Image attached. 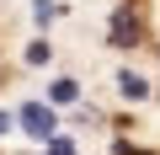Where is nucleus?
Returning <instances> with one entry per match:
<instances>
[{
    "instance_id": "obj_6",
    "label": "nucleus",
    "mask_w": 160,
    "mask_h": 155,
    "mask_svg": "<svg viewBox=\"0 0 160 155\" xmlns=\"http://www.w3.org/2000/svg\"><path fill=\"white\" fill-rule=\"evenodd\" d=\"M6 128H11V118H6V112H0V134H6Z\"/></svg>"
},
{
    "instance_id": "obj_3",
    "label": "nucleus",
    "mask_w": 160,
    "mask_h": 155,
    "mask_svg": "<svg viewBox=\"0 0 160 155\" xmlns=\"http://www.w3.org/2000/svg\"><path fill=\"white\" fill-rule=\"evenodd\" d=\"M118 86H123V96H139V102L149 96V86L139 80V75H133V70H123V75H118Z\"/></svg>"
},
{
    "instance_id": "obj_4",
    "label": "nucleus",
    "mask_w": 160,
    "mask_h": 155,
    "mask_svg": "<svg viewBox=\"0 0 160 155\" xmlns=\"http://www.w3.org/2000/svg\"><path fill=\"white\" fill-rule=\"evenodd\" d=\"M53 102H75V80H59L53 86Z\"/></svg>"
},
{
    "instance_id": "obj_5",
    "label": "nucleus",
    "mask_w": 160,
    "mask_h": 155,
    "mask_svg": "<svg viewBox=\"0 0 160 155\" xmlns=\"http://www.w3.org/2000/svg\"><path fill=\"white\" fill-rule=\"evenodd\" d=\"M48 155H75V150H69L64 139H53V144H48Z\"/></svg>"
},
{
    "instance_id": "obj_2",
    "label": "nucleus",
    "mask_w": 160,
    "mask_h": 155,
    "mask_svg": "<svg viewBox=\"0 0 160 155\" xmlns=\"http://www.w3.org/2000/svg\"><path fill=\"white\" fill-rule=\"evenodd\" d=\"M22 128L38 134V139H53V112L48 107H22Z\"/></svg>"
},
{
    "instance_id": "obj_1",
    "label": "nucleus",
    "mask_w": 160,
    "mask_h": 155,
    "mask_svg": "<svg viewBox=\"0 0 160 155\" xmlns=\"http://www.w3.org/2000/svg\"><path fill=\"white\" fill-rule=\"evenodd\" d=\"M144 32H139V16H133V6H123L118 16H112V43L118 48H128V43H139Z\"/></svg>"
}]
</instances>
